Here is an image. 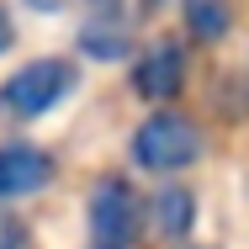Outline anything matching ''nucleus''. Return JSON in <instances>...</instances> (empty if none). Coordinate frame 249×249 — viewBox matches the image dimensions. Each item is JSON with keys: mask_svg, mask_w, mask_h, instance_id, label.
<instances>
[{"mask_svg": "<svg viewBox=\"0 0 249 249\" xmlns=\"http://www.w3.org/2000/svg\"><path fill=\"white\" fill-rule=\"evenodd\" d=\"M143 223H149V207L138 201V191L122 175H101L90 186V201H85L90 249H133L143 239Z\"/></svg>", "mask_w": 249, "mask_h": 249, "instance_id": "nucleus-1", "label": "nucleus"}, {"mask_svg": "<svg viewBox=\"0 0 249 249\" xmlns=\"http://www.w3.org/2000/svg\"><path fill=\"white\" fill-rule=\"evenodd\" d=\"M201 159V127L186 111H149L133 133V164L149 170V175H175V170H191Z\"/></svg>", "mask_w": 249, "mask_h": 249, "instance_id": "nucleus-2", "label": "nucleus"}, {"mask_svg": "<svg viewBox=\"0 0 249 249\" xmlns=\"http://www.w3.org/2000/svg\"><path fill=\"white\" fill-rule=\"evenodd\" d=\"M74 85H80V64H74V58H27L16 74H5L0 111L16 117V122H32V117L53 111Z\"/></svg>", "mask_w": 249, "mask_h": 249, "instance_id": "nucleus-3", "label": "nucleus"}, {"mask_svg": "<svg viewBox=\"0 0 249 249\" xmlns=\"http://www.w3.org/2000/svg\"><path fill=\"white\" fill-rule=\"evenodd\" d=\"M191 80V53L180 37H154L149 48H138L133 58V96L149 106H170Z\"/></svg>", "mask_w": 249, "mask_h": 249, "instance_id": "nucleus-4", "label": "nucleus"}, {"mask_svg": "<svg viewBox=\"0 0 249 249\" xmlns=\"http://www.w3.org/2000/svg\"><path fill=\"white\" fill-rule=\"evenodd\" d=\"M53 180V154L37 143H0V201L37 196Z\"/></svg>", "mask_w": 249, "mask_h": 249, "instance_id": "nucleus-5", "label": "nucleus"}, {"mask_svg": "<svg viewBox=\"0 0 249 249\" xmlns=\"http://www.w3.org/2000/svg\"><path fill=\"white\" fill-rule=\"evenodd\" d=\"M80 48L101 58V64H111V58H127V53L138 48L133 43V21L117 11V5H96V16L80 27Z\"/></svg>", "mask_w": 249, "mask_h": 249, "instance_id": "nucleus-6", "label": "nucleus"}, {"mask_svg": "<svg viewBox=\"0 0 249 249\" xmlns=\"http://www.w3.org/2000/svg\"><path fill=\"white\" fill-rule=\"evenodd\" d=\"M180 21L196 48H217L233 32V0H180Z\"/></svg>", "mask_w": 249, "mask_h": 249, "instance_id": "nucleus-7", "label": "nucleus"}, {"mask_svg": "<svg viewBox=\"0 0 249 249\" xmlns=\"http://www.w3.org/2000/svg\"><path fill=\"white\" fill-rule=\"evenodd\" d=\"M149 223H154V233H164V239H186L196 228V196L186 186H159L149 196Z\"/></svg>", "mask_w": 249, "mask_h": 249, "instance_id": "nucleus-8", "label": "nucleus"}, {"mask_svg": "<svg viewBox=\"0 0 249 249\" xmlns=\"http://www.w3.org/2000/svg\"><path fill=\"white\" fill-rule=\"evenodd\" d=\"M21 244H27V228H21L16 217L0 212V249H21Z\"/></svg>", "mask_w": 249, "mask_h": 249, "instance_id": "nucleus-9", "label": "nucleus"}, {"mask_svg": "<svg viewBox=\"0 0 249 249\" xmlns=\"http://www.w3.org/2000/svg\"><path fill=\"white\" fill-rule=\"evenodd\" d=\"M16 43V27H11V11H0V53Z\"/></svg>", "mask_w": 249, "mask_h": 249, "instance_id": "nucleus-10", "label": "nucleus"}, {"mask_svg": "<svg viewBox=\"0 0 249 249\" xmlns=\"http://www.w3.org/2000/svg\"><path fill=\"white\" fill-rule=\"evenodd\" d=\"M143 11H164V5H175V0H138Z\"/></svg>", "mask_w": 249, "mask_h": 249, "instance_id": "nucleus-11", "label": "nucleus"}, {"mask_svg": "<svg viewBox=\"0 0 249 249\" xmlns=\"http://www.w3.org/2000/svg\"><path fill=\"white\" fill-rule=\"evenodd\" d=\"M80 5H90V11H96V5H122V0H80Z\"/></svg>", "mask_w": 249, "mask_h": 249, "instance_id": "nucleus-12", "label": "nucleus"}]
</instances>
